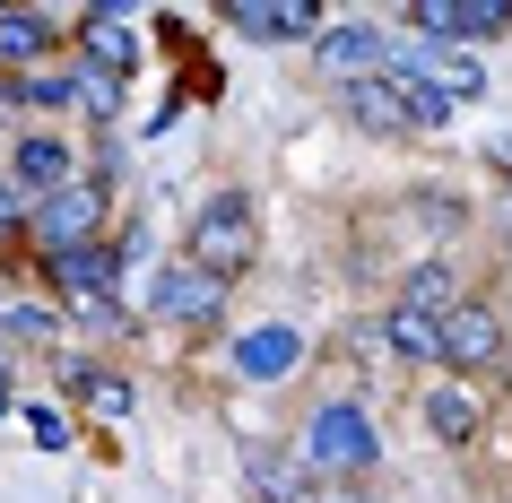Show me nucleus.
<instances>
[{"mask_svg": "<svg viewBox=\"0 0 512 503\" xmlns=\"http://www.w3.org/2000/svg\"><path fill=\"white\" fill-rule=\"evenodd\" d=\"M426 425L443 434V443H469V434H478V399L460 391V382H443V391L426 399Z\"/></svg>", "mask_w": 512, "mask_h": 503, "instance_id": "nucleus-13", "label": "nucleus"}, {"mask_svg": "<svg viewBox=\"0 0 512 503\" xmlns=\"http://www.w3.org/2000/svg\"><path fill=\"white\" fill-rule=\"evenodd\" d=\"M96 217H105V191L96 183H61V191H44V200L27 209V226H35L44 252H79V243L96 235Z\"/></svg>", "mask_w": 512, "mask_h": 503, "instance_id": "nucleus-2", "label": "nucleus"}, {"mask_svg": "<svg viewBox=\"0 0 512 503\" xmlns=\"http://www.w3.org/2000/svg\"><path fill=\"white\" fill-rule=\"evenodd\" d=\"M70 391L96 399V417H122L131 408V382H105V373H70Z\"/></svg>", "mask_w": 512, "mask_h": 503, "instance_id": "nucleus-17", "label": "nucleus"}, {"mask_svg": "<svg viewBox=\"0 0 512 503\" xmlns=\"http://www.w3.org/2000/svg\"><path fill=\"white\" fill-rule=\"evenodd\" d=\"M434 356H443V365H495V356H504V321L486 313V304H460V313H443V330H434Z\"/></svg>", "mask_w": 512, "mask_h": 503, "instance_id": "nucleus-4", "label": "nucleus"}, {"mask_svg": "<svg viewBox=\"0 0 512 503\" xmlns=\"http://www.w3.org/2000/svg\"><path fill=\"white\" fill-rule=\"evenodd\" d=\"M296 356H304V339L287 330V321H261V330H243V339H235V365L252 373V382H278V373H296Z\"/></svg>", "mask_w": 512, "mask_h": 503, "instance_id": "nucleus-6", "label": "nucleus"}, {"mask_svg": "<svg viewBox=\"0 0 512 503\" xmlns=\"http://www.w3.org/2000/svg\"><path fill=\"white\" fill-rule=\"evenodd\" d=\"M18 174H27V200H44V191L70 183V148H61L53 131H35L27 148H18Z\"/></svg>", "mask_w": 512, "mask_h": 503, "instance_id": "nucleus-9", "label": "nucleus"}, {"mask_svg": "<svg viewBox=\"0 0 512 503\" xmlns=\"http://www.w3.org/2000/svg\"><path fill=\"white\" fill-rule=\"evenodd\" d=\"M313 503H365V495H356V486H339V495H313Z\"/></svg>", "mask_w": 512, "mask_h": 503, "instance_id": "nucleus-19", "label": "nucleus"}, {"mask_svg": "<svg viewBox=\"0 0 512 503\" xmlns=\"http://www.w3.org/2000/svg\"><path fill=\"white\" fill-rule=\"evenodd\" d=\"M408 313H426V321H443V313H460V287H452V269L434 261V269H417L408 278V295H400Z\"/></svg>", "mask_w": 512, "mask_h": 503, "instance_id": "nucleus-14", "label": "nucleus"}, {"mask_svg": "<svg viewBox=\"0 0 512 503\" xmlns=\"http://www.w3.org/2000/svg\"><path fill=\"white\" fill-rule=\"evenodd\" d=\"M322 70L339 87H365V79L391 70V44H382L374 27H322Z\"/></svg>", "mask_w": 512, "mask_h": 503, "instance_id": "nucleus-5", "label": "nucleus"}, {"mask_svg": "<svg viewBox=\"0 0 512 503\" xmlns=\"http://www.w3.org/2000/svg\"><path fill=\"white\" fill-rule=\"evenodd\" d=\"M217 304H226L217 278H200V269H165V287H157V313L165 321H217Z\"/></svg>", "mask_w": 512, "mask_h": 503, "instance_id": "nucleus-7", "label": "nucleus"}, {"mask_svg": "<svg viewBox=\"0 0 512 503\" xmlns=\"http://www.w3.org/2000/svg\"><path fill=\"white\" fill-rule=\"evenodd\" d=\"M252 209H243L235 191H217V200H200V209H191V269H200V278H217V287H226V278H235V269H252Z\"/></svg>", "mask_w": 512, "mask_h": 503, "instance_id": "nucleus-1", "label": "nucleus"}, {"mask_svg": "<svg viewBox=\"0 0 512 503\" xmlns=\"http://www.w3.org/2000/svg\"><path fill=\"white\" fill-rule=\"evenodd\" d=\"M0 61H9V70H35V61H44V27H35V18H0Z\"/></svg>", "mask_w": 512, "mask_h": 503, "instance_id": "nucleus-15", "label": "nucleus"}, {"mask_svg": "<svg viewBox=\"0 0 512 503\" xmlns=\"http://www.w3.org/2000/svg\"><path fill=\"white\" fill-rule=\"evenodd\" d=\"M434 330H443V321L408 313V304H391V321H382V339H391V356H408V365H434Z\"/></svg>", "mask_w": 512, "mask_h": 503, "instance_id": "nucleus-12", "label": "nucleus"}, {"mask_svg": "<svg viewBox=\"0 0 512 503\" xmlns=\"http://www.w3.org/2000/svg\"><path fill=\"white\" fill-rule=\"evenodd\" d=\"M0 408H9V365H0Z\"/></svg>", "mask_w": 512, "mask_h": 503, "instance_id": "nucleus-20", "label": "nucleus"}, {"mask_svg": "<svg viewBox=\"0 0 512 503\" xmlns=\"http://www.w3.org/2000/svg\"><path fill=\"white\" fill-rule=\"evenodd\" d=\"M235 27L243 35H313V9H304V0H243Z\"/></svg>", "mask_w": 512, "mask_h": 503, "instance_id": "nucleus-10", "label": "nucleus"}, {"mask_svg": "<svg viewBox=\"0 0 512 503\" xmlns=\"http://www.w3.org/2000/svg\"><path fill=\"white\" fill-rule=\"evenodd\" d=\"M348 122H365V131H382V139H391V131H408V122H400V87H391V79L348 87Z\"/></svg>", "mask_w": 512, "mask_h": 503, "instance_id": "nucleus-11", "label": "nucleus"}, {"mask_svg": "<svg viewBox=\"0 0 512 503\" xmlns=\"http://www.w3.org/2000/svg\"><path fill=\"white\" fill-rule=\"evenodd\" d=\"M131 27H122V9H96V18H87V70H105V79H122V70H131Z\"/></svg>", "mask_w": 512, "mask_h": 503, "instance_id": "nucleus-8", "label": "nucleus"}, {"mask_svg": "<svg viewBox=\"0 0 512 503\" xmlns=\"http://www.w3.org/2000/svg\"><path fill=\"white\" fill-rule=\"evenodd\" d=\"M304 443H313V460H322L330 477H365V469H374V425L356 417V408H339V399L313 417V434H304Z\"/></svg>", "mask_w": 512, "mask_h": 503, "instance_id": "nucleus-3", "label": "nucleus"}, {"mask_svg": "<svg viewBox=\"0 0 512 503\" xmlns=\"http://www.w3.org/2000/svg\"><path fill=\"white\" fill-rule=\"evenodd\" d=\"M70 96H79L87 113H113V105H122V87H113L105 70H87V61H79V70H70Z\"/></svg>", "mask_w": 512, "mask_h": 503, "instance_id": "nucleus-18", "label": "nucleus"}, {"mask_svg": "<svg viewBox=\"0 0 512 503\" xmlns=\"http://www.w3.org/2000/svg\"><path fill=\"white\" fill-rule=\"evenodd\" d=\"M391 87H400V122H408V131H434V122L452 113V105H443V96H434L426 79H391Z\"/></svg>", "mask_w": 512, "mask_h": 503, "instance_id": "nucleus-16", "label": "nucleus"}]
</instances>
